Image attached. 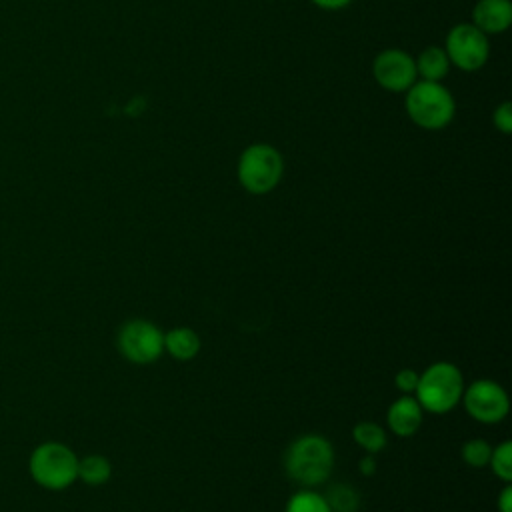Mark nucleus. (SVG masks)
Here are the masks:
<instances>
[{
    "label": "nucleus",
    "mask_w": 512,
    "mask_h": 512,
    "mask_svg": "<svg viewBox=\"0 0 512 512\" xmlns=\"http://www.w3.org/2000/svg\"><path fill=\"white\" fill-rule=\"evenodd\" d=\"M112 476V464L102 454H88L78 458V478L88 486H100Z\"/></svg>",
    "instance_id": "obj_14"
},
{
    "label": "nucleus",
    "mask_w": 512,
    "mask_h": 512,
    "mask_svg": "<svg viewBox=\"0 0 512 512\" xmlns=\"http://www.w3.org/2000/svg\"><path fill=\"white\" fill-rule=\"evenodd\" d=\"M466 412L482 422V424H496L506 418L510 402L506 390L494 380H474L470 386L464 388L462 400Z\"/></svg>",
    "instance_id": "obj_8"
},
{
    "label": "nucleus",
    "mask_w": 512,
    "mask_h": 512,
    "mask_svg": "<svg viewBox=\"0 0 512 512\" xmlns=\"http://www.w3.org/2000/svg\"><path fill=\"white\" fill-rule=\"evenodd\" d=\"M464 376L452 362H434L420 376L414 390L422 410L446 414L462 400Z\"/></svg>",
    "instance_id": "obj_3"
},
{
    "label": "nucleus",
    "mask_w": 512,
    "mask_h": 512,
    "mask_svg": "<svg viewBox=\"0 0 512 512\" xmlns=\"http://www.w3.org/2000/svg\"><path fill=\"white\" fill-rule=\"evenodd\" d=\"M418 372L412 370V368H402L396 372L394 376V386L404 392V394H414L416 386H418Z\"/></svg>",
    "instance_id": "obj_21"
},
{
    "label": "nucleus",
    "mask_w": 512,
    "mask_h": 512,
    "mask_svg": "<svg viewBox=\"0 0 512 512\" xmlns=\"http://www.w3.org/2000/svg\"><path fill=\"white\" fill-rule=\"evenodd\" d=\"M490 452H492V446L482 440V438H472L468 440L460 454H462V460L472 466V468H482V466H488V460H490Z\"/></svg>",
    "instance_id": "obj_19"
},
{
    "label": "nucleus",
    "mask_w": 512,
    "mask_h": 512,
    "mask_svg": "<svg viewBox=\"0 0 512 512\" xmlns=\"http://www.w3.org/2000/svg\"><path fill=\"white\" fill-rule=\"evenodd\" d=\"M284 174V158L272 144L256 142L242 150L236 176L240 186L256 196L272 192Z\"/></svg>",
    "instance_id": "obj_4"
},
{
    "label": "nucleus",
    "mask_w": 512,
    "mask_h": 512,
    "mask_svg": "<svg viewBox=\"0 0 512 512\" xmlns=\"http://www.w3.org/2000/svg\"><path fill=\"white\" fill-rule=\"evenodd\" d=\"M284 512H332V510H330L324 494L304 488L288 498Z\"/></svg>",
    "instance_id": "obj_16"
},
{
    "label": "nucleus",
    "mask_w": 512,
    "mask_h": 512,
    "mask_svg": "<svg viewBox=\"0 0 512 512\" xmlns=\"http://www.w3.org/2000/svg\"><path fill=\"white\" fill-rule=\"evenodd\" d=\"M414 62L418 78L428 82H442L450 70V60L442 46H426L418 58H414Z\"/></svg>",
    "instance_id": "obj_12"
},
{
    "label": "nucleus",
    "mask_w": 512,
    "mask_h": 512,
    "mask_svg": "<svg viewBox=\"0 0 512 512\" xmlns=\"http://www.w3.org/2000/svg\"><path fill=\"white\" fill-rule=\"evenodd\" d=\"M32 480L46 490H64L78 480V456L62 442H42L28 458Z\"/></svg>",
    "instance_id": "obj_5"
},
{
    "label": "nucleus",
    "mask_w": 512,
    "mask_h": 512,
    "mask_svg": "<svg viewBox=\"0 0 512 512\" xmlns=\"http://www.w3.org/2000/svg\"><path fill=\"white\" fill-rule=\"evenodd\" d=\"M372 76L388 92H406L418 80L414 56L402 48H386L376 54Z\"/></svg>",
    "instance_id": "obj_9"
},
{
    "label": "nucleus",
    "mask_w": 512,
    "mask_h": 512,
    "mask_svg": "<svg viewBox=\"0 0 512 512\" xmlns=\"http://www.w3.org/2000/svg\"><path fill=\"white\" fill-rule=\"evenodd\" d=\"M118 350L132 364H152L164 352V332L150 320H130L118 332Z\"/></svg>",
    "instance_id": "obj_7"
},
{
    "label": "nucleus",
    "mask_w": 512,
    "mask_h": 512,
    "mask_svg": "<svg viewBox=\"0 0 512 512\" xmlns=\"http://www.w3.org/2000/svg\"><path fill=\"white\" fill-rule=\"evenodd\" d=\"M422 416H424V410L418 404L416 396L404 394L390 404V408L386 412V424L396 436L408 438L418 432V428L422 424Z\"/></svg>",
    "instance_id": "obj_11"
},
{
    "label": "nucleus",
    "mask_w": 512,
    "mask_h": 512,
    "mask_svg": "<svg viewBox=\"0 0 512 512\" xmlns=\"http://www.w3.org/2000/svg\"><path fill=\"white\" fill-rule=\"evenodd\" d=\"M442 48L450 60V66L462 72L480 70L490 56L488 36L480 32L472 22H460L452 26Z\"/></svg>",
    "instance_id": "obj_6"
},
{
    "label": "nucleus",
    "mask_w": 512,
    "mask_h": 512,
    "mask_svg": "<svg viewBox=\"0 0 512 512\" xmlns=\"http://www.w3.org/2000/svg\"><path fill=\"white\" fill-rule=\"evenodd\" d=\"M352 438L354 442L366 450V454H376L380 452L388 438H386V432L380 424L376 422H370V420H362L358 422L354 428H352Z\"/></svg>",
    "instance_id": "obj_15"
},
{
    "label": "nucleus",
    "mask_w": 512,
    "mask_h": 512,
    "mask_svg": "<svg viewBox=\"0 0 512 512\" xmlns=\"http://www.w3.org/2000/svg\"><path fill=\"white\" fill-rule=\"evenodd\" d=\"M360 472L364 474V476H372L374 472H376V458L372 456V454H366L362 460H360Z\"/></svg>",
    "instance_id": "obj_24"
},
{
    "label": "nucleus",
    "mask_w": 512,
    "mask_h": 512,
    "mask_svg": "<svg viewBox=\"0 0 512 512\" xmlns=\"http://www.w3.org/2000/svg\"><path fill=\"white\" fill-rule=\"evenodd\" d=\"M492 122H494L496 130H500L502 134H510L512 132V104L510 102L498 104L492 112Z\"/></svg>",
    "instance_id": "obj_20"
},
{
    "label": "nucleus",
    "mask_w": 512,
    "mask_h": 512,
    "mask_svg": "<svg viewBox=\"0 0 512 512\" xmlns=\"http://www.w3.org/2000/svg\"><path fill=\"white\" fill-rule=\"evenodd\" d=\"M498 512H512V486L508 482L498 496Z\"/></svg>",
    "instance_id": "obj_22"
},
{
    "label": "nucleus",
    "mask_w": 512,
    "mask_h": 512,
    "mask_svg": "<svg viewBox=\"0 0 512 512\" xmlns=\"http://www.w3.org/2000/svg\"><path fill=\"white\" fill-rule=\"evenodd\" d=\"M332 512H356L360 506V494L348 484H334L324 494Z\"/></svg>",
    "instance_id": "obj_17"
},
{
    "label": "nucleus",
    "mask_w": 512,
    "mask_h": 512,
    "mask_svg": "<svg viewBox=\"0 0 512 512\" xmlns=\"http://www.w3.org/2000/svg\"><path fill=\"white\" fill-rule=\"evenodd\" d=\"M492 472L504 480L510 482L512 480V444L508 440H504L502 444H498L496 448H492L490 452V460H488Z\"/></svg>",
    "instance_id": "obj_18"
},
{
    "label": "nucleus",
    "mask_w": 512,
    "mask_h": 512,
    "mask_svg": "<svg viewBox=\"0 0 512 512\" xmlns=\"http://www.w3.org/2000/svg\"><path fill=\"white\" fill-rule=\"evenodd\" d=\"M334 466V448L320 434L298 436L284 454V470L290 480L304 488L328 480Z\"/></svg>",
    "instance_id": "obj_1"
},
{
    "label": "nucleus",
    "mask_w": 512,
    "mask_h": 512,
    "mask_svg": "<svg viewBox=\"0 0 512 512\" xmlns=\"http://www.w3.org/2000/svg\"><path fill=\"white\" fill-rule=\"evenodd\" d=\"M310 2L322 10H342L350 6L354 0H310Z\"/></svg>",
    "instance_id": "obj_23"
},
{
    "label": "nucleus",
    "mask_w": 512,
    "mask_h": 512,
    "mask_svg": "<svg viewBox=\"0 0 512 512\" xmlns=\"http://www.w3.org/2000/svg\"><path fill=\"white\" fill-rule=\"evenodd\" d=\"M404 108L408 118L422 130H442L456 114L452 92L442 82L428 80H416L406 90Z\"/></svg>",
    "instance_id": "obj_2"
},
{
    "label": "nucleus",
    "mask_w": 512,
    "mask_h": 512,
    "mask_svg": "<svg viewBox=\"0 0 512 512\" xmlns=\"http://www.w3.org/2000/svg\"><path fill=\"white\" fill-rule=\"evenodd\" d=\"M472 24L486 36L502 34L512 24L510 0H478L472 8Z\"/></svg>",
    "instance_id": "obj_10"
},
{
    "label": "nucleus",
    "mask_w": 512,
    "mask_h": 512,
    "mask_svg": "<svg viewBox=\"0 0 512 512\" xmlns=\"http://www.w3.org/2000/svg\"><path fill=\"white\" fill-rule=\"evenodd\" d=\"M164 350L176 360H192L200 352V336L186 326L172 328L164 334Z\"/></svg>",
    "instance_id": "obj_13"
}]
</instances>
